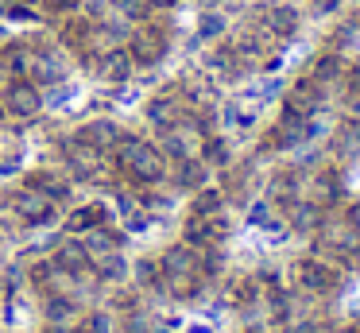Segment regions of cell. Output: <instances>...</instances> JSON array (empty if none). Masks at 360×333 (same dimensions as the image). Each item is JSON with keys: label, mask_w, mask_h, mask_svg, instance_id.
<instances>
[{"label": "cell", "mask_w": 360, "mask_h": 333, "mask_svg": "<svg viewBox=\"0 0 360 333\" xmlns=\"http://www.w3.org/2000/svg\"><path fill=\"white\" fill-rule=\"evenodd\" d=\"M159 268H163V294H171L174 302H194L221 271V252L179 240L159 256Z\"/></svg>", "instance_id": "6da1fadb"}, {"label": "cell", "mask_w": 360, "mask_h": 333, "mask_svg": "<svg viewBox=\"0 0 360 333\" xmlns=\"http://www.w3.org/2000/svg\"><path fill=\"white\" fill-rule=\"evenodd\" d=\"M112 167L136 186H159L167 178V155L159 144L132 132H120V144L112 147Z\"/></svg>", "instance_id": "7a4b0ae2"}, {"label": "cell", "mask_w": 360, "mask_h": 333, "mask_svg": "<svg viewBox=\"0 0 360 333\" xmlns=\"http://www.w3.org/2000/svg\"><path fill=\"white\" fill-rule=\"evenodd\" d=\"M171 43H174L171 23L151 20L148 15V20H140V27L124 39V51H128V58H132L136 70H151V66H159V62L171 54Z\"/></svg>", "instance_id": "3957f363"}, {"label": "cell", "mask_w": 360, "mask_h": 333, "mask_svg": "<svg viewBox=\"0 0 360 333\" xmlns=\"http://www.w3.org/2000/svg\"><path fill=\"white\" fill-rule=\"evenodd\" d=\"M345 283L341 268L337 263H329L326 256H302V260H295V287L302 294H310V299H326V294H337Z\"/></svg>", "instance_id": "277c9868"}, {"label": "cell", "mask_w": 360, "mask_h": 333, "mask_svg": "<svg viewBox=\"0 0 360 333\" xmlns=\"http://www.w3.org/2000/svg\"><path fill=\"white\" fill-rule=\"evenodd\" d=\"M314 252L326 256L329 263H337V268H356L360 263V232L349 229V225H321L318 232H314Z\"/></svg>", "instance_id": "5b68a950"}, {"label": "cell", "mask_w": 360, "mask_h": 333, "mask_svg": "<svg viewBox=\"0 0 360 333\" xmlns=\"http://www.w3.org/2000/svg\"><path fill=\"white\" fill-rule=\"evenodd\" d=\"M58 155H63L66 175L78 178V182H94V178H101L105 175V159H109V155H101L94 144H86L78 132L58 144Z\"/></svg>", "instance_id": "8992f818"}, {"label": "cell", "mask_w": 360, "mask_h": 333, "mask_svg": "<svg viewBox=\"0 0 360 333\" xmlns=\"http://www.w3.org/2000/svg\"><path fill=\"white\" fill-rule=\"evenodd\" d=\"M47 97H43V85H35L32 77H8V85L0 89V108L12 120H35L43 113Z\"/></svg>", "instance_id": "52a82bcc"}, {"label": "cell", "mask_w": 360, "mask_h": 333, "mask_svg": "<svg viewBox=\"0 0 360 333\" xmlns=\"http://www.w3.org/2000/svg\"><path fill=\"white\" fill-rule=\"evenodd\" d=\"M4 206H8L27 229H43V225L58 221V206L51 198H43L39 190H32V186H16V190H8L4 194Z\"/></svg>", "instance_id": "ba28073f"}, {"label": "cell", "mask_w": 360, "mask_h": 333, "mask_svg": "<svg viewBox=\"0 0 360 333\" xmlns=\"http://www.w3.org/2000/svg\"><path fill=\"white\" fill-rule=\"evenodd\" d=\"M248 23L256 31H264V35L279 46L298 35V12L290 4H256L248 12Z\"/></svg>", "instance_id": "9c48e42d"}, {"label": "cell", "mask_w": 360, "mask_h": 333, "mask_svg": "<svg viewBox=\"0 0 360 333\" xmlns=\"http://www.w3.org/2000/svg\"><path fill=\"white\" fill-rule=\"evenodd\" d=\"M310 136H314V120H306V116H290V113H279V116H275V124L264 132V144H259V151H290V147L306 144Z\"/></svg>", "instance_id": "30bf717a"}, {"label": "cell", "mask_w": 360, "mask_h": 333, "mask_svg": "<svg viewBox=\"0 0 360 333\" xmlns=\"http://www.w3.org/2000/svg\"><path fill=\"white\" fill-rule=\"evenodd\" d=\"M27 43H32V39H27ZM27 77H32L35 85H43V89H47V85H58L66 77V51L35 39L32 43V62H27Z\"/></svg>", "instance_id": "8fae6325"}, {"label": "cell", "mask_w": 360, "mask_h": 333, "mask_svg": "<svg viewBox=\"0 0 360 333\" xmlns=\"http://www.w3.org/2000/svg\"><path fill=\"white\" fill-rule=\"evenodd\" d=\"M143 120L155 132H171V128H179V124L190 120V101H182L174 89H163L143 105Z\"/></svg>", "instance_id": "7c38bea8"}, {"label": "cell", "mask_w": 360, "mask_h": 333, "mask_svg": "<svg viewBox=\"0 0 360 333\" xmlns=\"http://www.w3.org/2000/svg\"><path fill=\"white\" fill-rule=\"evenodd\" d=\"M329 93L321 89L318 82H310V77H298L295 85H290L287 93H283V105L279 113H290V116H306V120H318V113L326 108Z\"/></svg>", "instance_id": "4fadbf2b"}, {"label": "cell", "mask_w": 360, "mask_h": 333, "mask_svg": "<svg viewBox=\"0 0 360 333\" xmlns=\"http://www.w3.org/2000/svg\"><path fill=\"white\" fill-rule=\"evenodd\" d=\"M233 232L229 213H210V217H186L182 221V240L194 248H221Z\"/></svg>", "instance_id": "5bb4252c"}, {"label": "cell", "mask_w": 360, "mask_h": 333, "mask_svg": "<svg viewBox=\"0 0 360 333\" xmlns=\"http://www.w3.org/2000/svg\"><path fill=\"white\" fill-rule=\"evenodd\" d=\"M132 58H128L124 46H109V51L94 54V62H89V74L97 77L101 85H124L128 77H132Z\"/></svg>", "instance_id": "9a60e30c"}, {"label": "cell", "mask_w": 360, "mask_h": 333, "mask_svg": "<svg viewBox=\"0 0 360 333\" xmlns=\"http://www.w3.org/2000/svg\"><path fill=\"white\" fill-rule=\"evenodd\" d=\"M341 194H345V178H341V170H337V167H318L310 178H306L302 198H310L314 206H321V209H333L337 201H341Z\"/></svg>", "instance_id": "2e32d148"}, {"label": "cell", "mask_w": 360, "mask_h": 333, "mask_svg": "<svg viewBox=\"0 0 360 333\" xmlns=\"http://www.w3.org/2000/svg\"><path fill=\"white\" fill-rule=\"evenodd\" d=\"M24 186H32V190H39L43 198H51L55 206H63V201L74 198V178L63 175V170L55 167H35L24 175Z\"/></svg>", "instance_id": "e0dca14e"}, {"label": "cell", "mask_w": 360, "mask_h": 333, "mask_svg": "<svg viewBox=\"0 0 360 333\" xmlns=\"http://www.w3.org/2000/svg\"><path fill=\"white\" fill-rule=\"evenodd\" d=\"M66 232L70 237H82V232H89V229H101V225H112V209L105 206V201H82V206H74L70 213H66Z\"/></svg>", "instance_id": "ac0fdd59"}, {"label": "cell", "mask_w": 360, "mask_h": 333, "mask_svg": "<svg viewBox=\"0 0 360 333\" xmlns=\"http://www.w3.org/2000/svg\"><path fill=\"white\" fill-rule=\"evenodd\" d=\"M167 178H171L174 190L194 194V190H202V186H210V167H205V163L198 159V155H190V159H174V163H167Z\"/></svg>", "instance_id": "d6986e66"}, {"label": "cell", "mask_w": 360, "mask_h": 333, "mask_svg": "<svg viewBox=\"0 0 360 333\" xmlns=\"http://www.w3.org/2000/svg\"><path fill=\"white\" fill-rule=\"evenodd\" d=\"M341 74H345V58H341V51H321L318 58L310 62V70H306V77H310V82H318L326 93L341 85Z\"/></svg>", "instance_id": "ffe728a7"}, {"label": "cell", "mask_w": 360, "mask_h": 333, "mask_svg": "<svg viewBox=\"0 0 360 333\" xmlns=\"http://www.w3.org/2000/svg\"><path fill=\"white\" fill-rule=\"evenodd\" d=\"M326 213H329V209L314 206L310 198H298V201H295V206H290L283 217H287V225H290L295 232H302V237H314V232H318L321 225H326Z\"/></svg>", "instance_id": "44dd1931"}, {"label": "cell", "mask_w": 360, "mask_h": 333, "mask_svg": "<svg viewBox=\"0 0 360 333\" xmlns=\"http://www.w3.org/2000/svg\"><path fill=\"white\" fill-rule=\"evenodd\" d=\"M78 136L86 139V144H94L101 155H112V147L120 144V124H117V120H109V116H97V120L82 124Z\"/></svg>", "instance_id": "7402d4cb"}, {"label": "cell", "mask_w": 360, "mask_h": 333, "mask_svg": "<svg viewBox=\"0 0 360 333\" xmlns=\"http://www.w3.org/2000/svg\"><path fill=\"white\" fill-rule=\"evenodd\" d=\"M78 240L86 244L89 263H94V260H101V256H112V252H120V248H124V232H117L112 225H101V229H89V232H82Z\"/></svg>", "instance_id": "603a6c76"}, {"label": "cell", "mask_w": 360, "mask_h": 333, "mask_svg": "<svg viewBox=\"0 0 360 333\" xmlns=\"http://www.w3.org/2000/svg\"><path fill=\"white\" fill-rule=\"evenodd\" d=\"M198 159L205 163V167H217V170H225L229 163H233V151H229V139L225 136H217V132H205L202 136V144H198Z\"/></svg>", "instance_id": "cb8c5ba5"}, {"label": "cell", "mask_w": 360, "mask_h": 333, "mask_svg": "<svg viewBox=\"0 0 360 333\" xmlns=\"http://www.w3.org/2000/svg\"><path fill=\"white\" fill-rule=\"evenodd\" d=\"M43 314H47L51 325H63L78 318V299L70 291H55V294H43Z\"/></svg>", "instance_id": "d4e9b609"}, {"label": "cell", "mask_w": 360, "mask_h": 333, "mask_svg": "<svg viewBox=\"0 0 360 333\" xmlns=\"http://www.w3.org/2000/svg\"><path fill=\"white\" fill-rule=\"evenodd\" d=\"M252 186H256V178H252V167H225V182H221V194H225V201H248Z\"/></svg>", "instance_id": "484cf974"}, {"label": "cell", "mask_w": 360, "mask_h": 333, "mask_svg": "<svg viewBox=\"0 0 360 333\" xmlns=\"http://www.w3.org/2000/svg\"><path fill=\"white\" fill-rule=\"evenodd\" d=\"M333 151H337V159H360V116H349V120L337 128Z\"/></svg>", "instance_id": "4316f807"}, {"label": "cell", "mask_w": 360, "mask_h": 333, "mask_svg": "<svg viewBox=\"0 0 360 333\" xmlns=\"http://www.w3.org/2000/svg\"><path fill=\"white\" fill-rule=\"evenodd\" d=\"M210 213H225V194L213 190V186H202V190L190 194L186 217H210Z\"/></svg>", "instance_id": "83f0119b"}, {"label": "cell", "mask_w": 360, "mask_h": 333, "mask_svg": "<svg viewBox=\"0 0 360 333\" xmlns=\"http://www.w3.org/2000/svg\"><path fill=\"white\" fill-rule=\"evenodd\" d=\"M132 275H136V283H140V291H155V294H163V268H159L155 256H143V260H136Z\"/></svg>", "instance_id": "f1b7e54d"}, {"label": "cell", "mask_w": 360, "mask_h": 333, "mask_svg": "<svg viewBox=\"0 0 360 333\" xmlns=\"http://www.w3.org/2000/svg\"><path fill=\"white\" fill-rule=\"evenodd\" d=\"M341 105L349 108L352 116H360V62L356 66H345V74H341Z\"/></svg>", "instance_id": "f546056e"}, {"label": "cell", "mask_w": 360, "mask_h": 333, "mask_svg": "<svg viewBox=\"0 0 360 333\" xmlns=\"http://www.w3.org/2000/svg\"><path fill=\"white\" fill-rule=\"evenodd\" d=\"M229 302L233 306H256L259 302V279H252V275H240V279H233V287H229Z\"/></svg>", "instance_id": "4dcf8cb0"}, {"label": "cell", "mask_w": 360, "mask_h": 333, "mask_svg": "<svg viewBox=\"0 0 360 333\" xmlns=\"http://www.w3.org/2000/svg\"><path fill=\"white\" fill-rule=\"evenodd\" d=\"M94 275H97V283H120L128 275V263L120 260V252L101 256V260H94Z\"/></svg>", "instance_id": "1f68e13d"}, {"label": "cell", "mask_w": 360, "mask_h": 333, "mask_svg": "<svg viewBox=\"0 0 360 333\" xmlns=\"http://www.w3.org/2000/svg\"><path fill=\"white\" fill-rule=\"evenodd\" d=\"M109 8L120 15V20H148L151 8L143 4V0H109Z\"/></svg>", "instance_id": "d6a6232c"}, {"label": "cell", "mask_w": 360, "mask_h": 333, "mask_svg": "<svg viewBox=\"0 0 360 333\" xmlns=\"http://www.w3.org/2000/svg\"><path fill=\"white\" fill-rule=\"evenodd\" d=\"M43 15H51V20H63V15H74L86 8V0H39Z\"/></svg>", "instance_id": "836d02e7"}, {"label": "cell", "mask_w": 360, "mask_h": 333, "mask_svg": "<svg viewBox=\"0 0 360 333\" xmlns=\"http://www.w3.org/2000/svg\"><path fill=\"white\" fill-rule=\"evenodd\" d=\"M198 35H202V39H221V35H225V20H221V15H202Z\"/></svg>", "instance_id": "e575fe53"}, {"label": "cell", "mask_w": 360, "mask_h": 333, "mask_svg": "<svg viewBox=\"0 0 360 333\" xmlns=\"http://www.w3.org/2000/svg\"><path fill=\"white\" fill-rule=\"evenodd\" d=\"M306 8H310V15H329L341 8V0H306Z\"/></svg>", "instance_id": "d590c367"}, {"label": "cell", "mask_w": 360, "mask_h": 333, "mask_svg": "<svg viewBox=\"0 0 360 333\" xmlns=\"http://www.w3.org/2000/svg\"><path fill=\"white\" fill-rule=\"evenodd\" d=\"M345 225H349V229H356V232H360V198H356V201H349V206H345Z\"/></svg>", "instance_id": "8d00e7d4"}, {"label": "cell", "mask_w": 360, "mask_h": 333, "mask_svg": "<svg viewBox=\"0 0 360 333\" xmlns=\"http://www.w3.org/2000/svg\"><path fill=\"white\" fill-rule=\"evenodd\" d=\"M20 167V155L16 151H0V175H8V170Z\"/></svg>", "instance_id": "74e56055"}, {"label": "cell", "mask_w": 360, "mask_h": 333, "mask_svg": "<svg viewBox=\"0 0 360 333\" xmlns=\"http://www.w3.org/2000/svg\"><path fill=\"white\" fill-rule=\"evenodd\" d=\"M341 27H345V31H349V35H352V39H360V8H356V12H352V15H349V20H341Z\"/></svg>", "instance_id": "f35d334b"}, {"label": "cell", "mask_w": 360, "mask_h": 333, "mask_svg": "<svg viewBox=\"0 0 360 333\" xmlns=\"http://www.w3.org/2000/svg\"><path fill=\"white\" fill-rule=\"evenodd\" d=\"M143 4H148L151 12H171V8L179 4V0H143Z\"/></svg>", "instance_id": "ab89813d"}, {"label": "cell", "mask_w": 360, "mask_h": 333, "mask_svg": "<svg viewBox=\"0 0 360 333\" xmlns=\"http://www.w3.org/2000/svg\"><path fill=\"white\" fill-rule=\"evenodd\" d=\"M337 333H360V325H345V329H337Z\"/></svg>", "instance_id": "60d3db41"}, {"label": "cell", "mask_w": 360, "mask_h": 333, "mask_svg": "<svg viewBox=\"0 0 360 333\" xmlns=\"http://www.w3.org/2000/svg\"><path fill=\"white\" fill-rule=\"evenodd\" d=\"M0 302H4V283H0Z\"/></svg>", "instance_id": "b9f144b4"}, {"label": "cell", "mask_w": 360, "mask_h": 333, "mask_svg": "<svg viewBox=\"0 0 360 333\" xmlns=\"http://www.w3.org/2000/svg\"><path fill=\"white\" fill-rule=\"evenodd\" d=\"M202 4H217V0H202Z\"/></svg>", "instance_id": "7bdbcfd3"}, {"label": "cell", "mask_w": 360, "mask_h": 333, "mask_svg": "<svg viewBox=\"0 0 360 333\" xmlns=\"http://www.w3.org/2000/svg\"><path fill=\"white\" fill-rule=\"evenodd\" d=\"M27 4H35V0H27Z\"/></svg>", "instance_id": "ee69618b"}, {"label": "cell", "mask_w": 360, "mask_h": 333, "mask_svg": "<svg viewBox=\"0 0 360 333\" xmlns=\"http://www.w3.org/2000/svg\"><path fill=\"white\" fill-rule=\"evenodd\" d=\"M256 333H259V329H256Z\"/></svg>", "instance_id": "f6af8a7d"}]
</instances>
